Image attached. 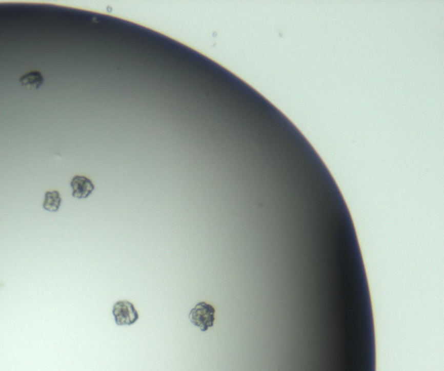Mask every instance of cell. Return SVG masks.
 Wrapping results in <instances>:
<instances>
[{
  "label": "cell",
  "mask_w": 444,
  "mask_h": 371,
  "mask_svg": "<svg viewBox=\"0 0 444 371\" xmlns=\"http://www.w3.org/2000/svg\"><path fill=\"white\" fill-rule=\"evenodd\" d=\"M215 309L212 304L206 302H200L189 312V320L194 326L198 327L201 332H207L214 326L215 320Z\"/></svg>",
  "instance_id": "6da1fadb"
},
{
  "label": "cell",
  "mask_w": 444,
  "mask_h": 371,
  "mask_svg": "<svg viewBox=\"0 0 444 371\" xmlns=\"http://www.w3.org/2000/svg\"><path fill=\"white\" fill-rule=\"evenodd\" d=\"M112 314L117 325H132L139 319L135 305L127 300L117 301L113 306Z\"/></svg>",
  "instance_id": "7a4b0ae2"
},
{
  "label": "cell",
  "mask_w": 444,
  "mask_h": 371,
  "mask_svg": "<svg viewBox=\"0 0 444 371\" xmlns=\"http://www.w3.org/2000/svg\"><path fill=\"white\" fill-rule=\"evenodd\" d=\"M70 185L72 189V196L79 200L87 199L95 190L92 180L83 175H75Z\"/></svg>",
  "instance_id": "3957f363"
},
{
  "label": "cell",
  "mask_w": 444,
  "mask_h": 371,
  "mask_svg": "<svg viewBox=\"0 0 444 371\" xmlns=\"http://www.w3.org/2000/svg\"><path fill=\"white\" fill-rule=\"evenodd\" d=\"M45 82L43 74L38 71H30L19 78L20 85L29 90H39Z\"/></svg>",
  "instance_id": "277c9868"
},
{
  "label": "cell",
  "mask_w": 444,
  "mask_h": 371,
  "mask_svg": "<svg viewBox=\"0 0 444 371\" xmlns=\"http://www.w3.org/2000/svg\"><path fill=\"white\" fill-rule=\"evenodd\" d=\"M62 204V198L60 193L56 190L47 191L45 194V200L43 202V208L45 211L55 213L59 210Z\"/></svg>",
  "instance_id": "5b68a950"
}]
</instances>
